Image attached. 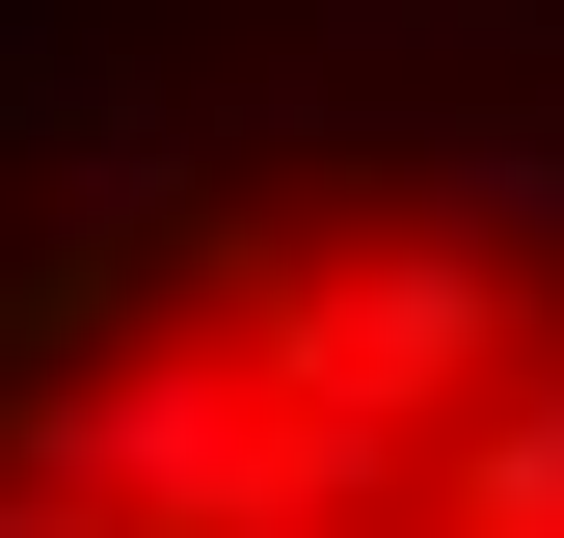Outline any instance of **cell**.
Listing matches in <instances>:
<instances>
[{"label": "cell", "mask_w": 564, "mask_h": 538, "mask_svg": "<svg viewBox=\"0 0 564 538\" xmlns=\"http://www.w3.org/2000/svg\"><path fill=\"white\" fill-rule=\"evenodd\" d=\"M0 538H564V0H0Z\"/></svg>", "instance_id": "1"}]
</instances>
